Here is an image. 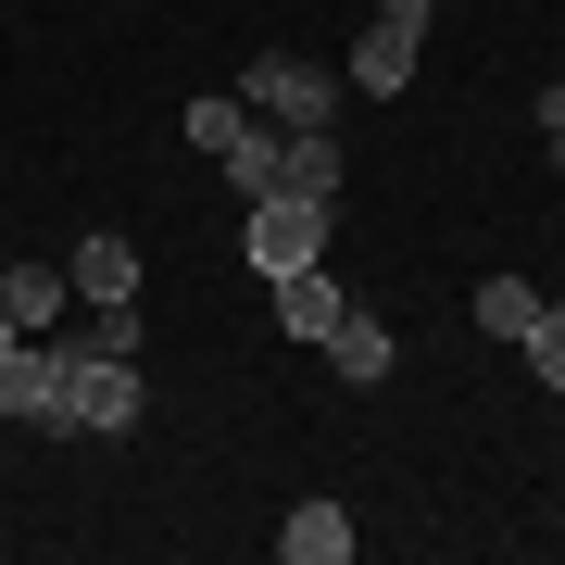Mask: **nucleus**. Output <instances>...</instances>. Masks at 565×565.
Wrapping results in <instances>:
<instances>
[{
	"label": "nucleus",
	"mask_w": 565,
	"mask_h": 565,
	"mask_svg": "<svg viewBox=\"0 0 565 565\" xmlns=\"http://www.w3.org/2000/svg\"><path fill=\"white\" fill-rule=\"evenodd\" d=\"M239 126H252V102H239V88H226V102H189V151H226Z\"/></svg>",
	"instance_id": "obj_15"
},
{
	"label": "nucleus",
	"mask_w": 565,
	"mask_h": 565,
	"mask_svg": "<svg viewBox=\"0 0 565 565\" xmlns=\"http://www.w3.org/2000/svg\"><path fill=\"white\" fill-rule=\"evenodd\" d=\"M277 139H289V126H264V114H252V126H239V139H226V151H214V177H226V189H239V202H264V189H277Z\"/></svg>",
	"instance_id": "obj_12"
},
{
	"label": "nucleus",
	"mask_w": 565,
	"mask_h": 565,
	"mask_svg": "<svg viewBox=\"0 0 565 565\" xmlns=\"http://www.w3.org/2000/svg\"><path fill=\"white\" fill-rule=\"evenodd\" d=\"M277 189L289 202H340V126H289L277 139Z\"/></svg>",
	"instance_id": "obj_9"
},
{
	"label": "nucleus",
	"mask_w": 565,
	"mask_h": 565,
	"mask_svg": "<svg viewBox=\"0 0 565 565\" xmlns=\"http://www.w3.org/2000/svg\"><path fill=\"white\" fill-rule=\"evenodd\" d=\"M0 415H13V427H63V340H51V327L0 352Z\"/></svg>",
	"instance_id": "obj_5"
},
{
	"label": "nucleus",
	"mask_w": 565,
	"mask_h": 565,
	"mask_svg": "<svg viewBox=\"0 0 565 565\" xmlns=\"http://www.w3.org/2000/svg\"><path fill=\"white\" fill-rule=\"evenodd\" d=\"M553 302H565V289H553Z\"/></svg>",
	"instance_id": "obj_19"
},
{
	"label": "nucleus",
	"mask_w": 565,
	"mask_h": 565,
	"mask_svg": "<svg viewBox=\"0 0 565 565\" xmlns=\"http://www.w3.org/2000/svg\"><path fill=\"white\" fill-rule=\"evenodd\" d=\"M139 415H151L139 352H76L63 340V440H126Z\"/></svg>",
	"instance_id": "obj_1"
},
{
	"label": "nucleus",
	"mask_w": 565,
	"mask_h": 565,
	"mask_svg": "<svg viewBox=\"0 0 565 565\" xmlns=\"http://www.w3.org/2000/svg\"><path fill=\"white\" fill-rule=\"evenodd\" d=\"M63 302H76V277H63V264H0V327H13V340L63 327Z\"/></svg>",
	"instance_id": "obj_7"
},
{
	"label": "nucleus",
	"mask_w": 565,
	"mask_h": 565,
	"mask_svg": "<svg viewBox=\"0 0 565 565\" xmlns=\"http://www.w3.org/2000/svg\"><path fill=\"white\" fill-rule=\"evenodd\" d=\"M264 289H277V327H289V340H327V327L352 315V289L327 277V264H302V277H264Z\"/></svg>",
	"instance_id": "obj_10"
},
{
	"label": "nucleus",
	"mask_w": 565,
	"mask_h": 565,
	"mask_svg": "<svg viewBox=\"0 0 565 565\" xmlns=\"http://www.w3.org/2000/svg\"><path fill=\"white\" fill-rule=\"evenodd\" d=\"M315 352H327V364H340V390H377V377H390V352H403V340H390V315H364V302H352V315H340V327H327V340H315Z\"/></svg>",
	"instance_id": "obj_8"
},
{
	"label": "nucleus",
	"mask_w": 565,
	"mask_h": 565,
	"mask_svg": "<svg viewBox=\"0 0 565 565\" xmlns=\"http://www.w3.org/2000/svg\"><path fill=\"white\" fill-rule=\"evenodd\" d=\"M352 553V515L340 503H289L277 515V565H340Z\"/></svg>",
	"instance_id": "obj_11"
},
{
	"label": "nucleus",
	"mask_w": 565,
	"mask_h": 565,
	"mask_svg": "<svg viewBox=\"0 0 565 565\" xmlns=\"http://www.w3.org/2000/svg\"><path fill=\"white\" fill-rule=\"evenodd\" d=\"M239 102H252L264 126H327V114H340V76L302 63V51H252V63H239Z\"/></svg>",
	"instance_id": "obj_2"
},
{
	"label": "nucleus",
	"mask_w": 565,
	"mask_h": 565,
	"mask_svg": "<svg viewBox=\"0 0 565 565\" xmlns=\"http://www.w3.org/2000/svg\"><path fill=\"white\" fill-rule=\"evenodd\" d=\"M427 13H440V0H427Z\"/></svg>",
	"instance_id": "obj_18"
},
{
	"label": "nucleus",
	"mask_w": 565,
	"mask_h": 565,
	"mask_svg": "<svg viewBox=\"0 0 565 565\" xmlns=\"http://www.w3.org/2000/svg\"><path fill=\"white\" fill-rule=\"evenodd\" d=\"M63 277H76V302H139V239H126V226H88Z\"/></svg>",
	"instance_id": "obj_6"
},
{
	"label": "nucleus",
	"mask_w": 565,
	"mask_h": 565,
	"mask_svg": "<svg viewBox=\"0 0 565 565\" xmlns=\"http://www.w3.org/2000/svg\"><path fill=\"white\" fill-rule=\"evenodd\" d=\"M541 126H553V177H565V88H541Z\"/></svg>",
	"instance_id": "obj_16"
},
{
	"label": "nucleus",
	"mask_w": 565,
	"mask_h": 565,
	"mask_svg": "<svg viewBox=\"0 0 565 565\" xmlns=\"http://www.w3.org/2000/svg\"><path fill=\"white\" fill-rule=\"evenodd\" d=\"M478 327L490 340H527V327H541V289L527 277H478Z\"/></svg>",
	"instance_id": "obj_13"
},
{
	"label": "nucleus",
	"mask_w": 565,
	"mask_h": 565,
	"mask_svg": "<svg viewBox=\"0 0 565 565\" xmlns=\"http://www.w3.org/2000/svg\"><path fill=\"white\" fill-rule=\"evenodd\" d=\"M239 239L264 277H302V264H327V202H289V189H264V202H239Z\"/></svg>",
	"instance_id": "obj_3"
},
{
	"label": "nucleus",
	"mask_w": 565,
	"mask_h": 565,
	"mask_svg": "<svg viewBox=\"0 0 565 565\" xmlns=\"http://www.w3.org/2000/svg\"><path fill=\"white\" fill-rule=\"evenodd\" d=\"M415 63H427V0H390V13L352 39V88L390 102V88H415Z\"/></svg>",
	"instance_id": "obj_4"
},
{
	"label": "nucleus",
	"mask_w": 565,
	"mask_h": 565,
	"mask_svg": "<svg viewBox=\"0 0 565 565\" xmlns=\"http://www.w3.org/2000/svg\"><path fill=\"white\" fill-rule=\"evenodd\" d=\"M0 352H13V327H0Z\"/></svg>",
	"instance_id": "obj_17"
},
{
	"label": "nucleus",
	"mask_w": 565,
	"mask_h": 565,
	"mask_svg": "<svg viewBox=\"0 0 565 565\" xmlns=\"http://www.w3.org/2000/svg\"><path fill=\"white\" fill-rule=\"evenodd\" d=\"M515 352H527V377H541V390H565V302H541V327H527Z\"/></svg>",
	"instance_id": "obj_14"
}]
</instances>
